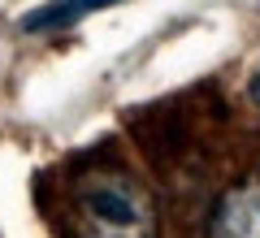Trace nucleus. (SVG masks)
<instances>
[{"label":"nucleus","mask_w":260,"mask_h":238,"mask_svg":"<svg viewBox=\"0 0 260 238\" xmlns=\"http://www.w3.org/2000/svg\"><path fill=\"white\" fill-rule=\"evenodd\" d=\"M70 238H156V203L117 169L87 174L70 199Z\"/></svg>","instance_id":"obj_1"},{"label":"nucleus","mask_w":260,"mask_h":238,"mask_svg":"<svg viewBox=\"0 0 260 238\" xmlns=\"http://www.w3.org/2000/svg\"><path fill=\"white\" fill-rule=\"evenodd\" d=\"M208 238H260V174L234 182L217 199Z\"/></svg>","instance_id":"obj_2"},{"label":"nucleus","mask_w":260,"mask_h":238,"mask_svg":"<svg viewBox=\"0 0 260 238\" xmlns=\"http://www.w3.org/2000/svg\"><path fill=\"white\" fill-rule=\"evenodd\" d=\"M109 5H117V0H48V5H39V9H30L22 18V30H35V35L65 30V26H74V22L91 18L95 9H109Z\"/></svg>","instance_id":"obj_3"},{"label":"nucleus","mask_w":260,"mask_h":238,"mask_svg":"<svg viewBox=\"0 0 260 238\" xmlns=\"http://www.w3.org/2000/svg\"><path fill=\"white\" fill-rule=\"evenodd\" d=\"M247 95H251V100L260 104V74H256V78H251V83H247Z\"/></svg>","instance_id":"obj_4"}]
</instances>
